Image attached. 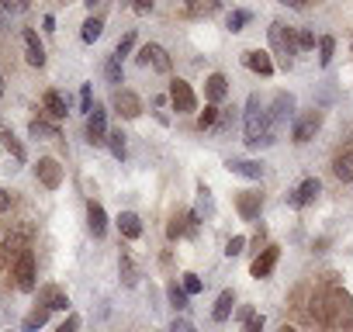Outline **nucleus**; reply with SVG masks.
Here are the masks:
<instances>
[{"label": "nucleus", "instance_id": "nucleus-1", "mask_svg": "<svg viewBox=\"0 0 353 332\" xmlns=\"http://www.w3.org/2000/svg\"><path fill=\"white\" fill-rule=\"evenodd\" d=\"M246 145L250 149L274 145V121H270V111L260 104L256 94H250V101H246Z\"/></svg>", "mask_w": 353, "mask_h": 332}, {"label": "nucleus", "instance_id": "nucleus-2", "mask_svg": "<svg viewBox=\"0 0 353 332\" xmlns=\"http://www.w3.org/2000/svg\"><path fill=\"white\" fill-rule=\"evenodd\" d=\"M267 35H270V49H274V56L281 59V70H291V63H294V52H298L294 32H291V28H284L281 21H274V25L267 28Z\"/></svg>", "mask_w": 353, "mask_h": 332}, {"label": "nucleus", "instance_id": "nucleus-3", "mask_svg": "<svg viewBox=\"0 0 353 332\" xmlns=\"http://www.w3.org/2000/svg\"><path fill=\"white\" fill-rule=\"evenodd\" d=\"M170 101H173V111L176 114H194L198 111V97H194V90H191L188 80H173L170 83Z\"/></svg>", "mask_w": 353, "mask_h": 332}, {"label": "nucleus", "instance_id": "nucleus-4", "mask_svg": "<svg viewBox=\"0 0 353 332\" xmlns=\"http://www.w3.org/2000/svg\"><path fill=\"white\" fill-rule=\"evenodd\" d=\"M14 284H18V291H25V294L35 291V253H32V249H25V253L18 256V263H14Z\"/></svg>", "mask_w": 353, "mask_h": 332}, {"label": "nucleus", "instance_id": "nucleus-5", "mask_svg": "<svg viewBox=\"0 0 353 332\" xmlns=\"http://www.w3.org/2000/svg\"><path fill=\"white\" fill-rule=\"evenodd\" d=\"M135 59H139V66H152L156 73H170V66H173V63H170V52H166L163 45H156V42L142 45Z\"/></svg>", "mask_w": 353, "mask_h": 332}, {"label": "nucleus", "instance_id": "nucleus-6", "mask_svg": "<svg viewBox=\"0 0 353 332\" xmlns=\"http://www.w3.org/2000/svg\"><path fill=\"white\" fill-rule=\"evenodd\" d=\"M87 142L90 145H104L108 142V111L101 104H94V111L87 114Z\"/></svg>", "mask_w": 353, "mask_h": 332}, {"label": "nucleus", "instance_id": "nucleus-7", "mask_svg": "<svg viewBox=\"0 0 353 332\" xmlns=\"http://www.w3.org/2000/svg\"><path fill=\"white\" fill-rule=\"evenodd\" d=\"M319 128H322V111H305V114L294 121V132H291V135H294V142H298V145H305V142H312V138H315V132H319Z\"/></svg>", "mask_w": 353, "mask_h": 332}, {"label": "nucleus", "instance_id": "nucleus-8", "mask_svg": "<svg viewBox=\"0 0 353 332\" xmlns=\"http://www.w3.org/2000/svg\"><path fill=\"white\" fill-rule=\"evenodd\" d=\"M111 107L121 114V118H139L142 114V97L139 94H132V90H114V97H111Z\"/></svg>", "mask_w": 353, "mask_h": 332}, {"label": "nucleus", "instance_id": "nucleus-9", "mask_svg": "<svg viewBox=\"0 0 353 332\" xmlns=\"http://www.w3.org/2000/svg\"><path fill=\"white\" fill-rule=\"evenodd\" d=\"M35 177H39L49 191H56V187L63 184V166H59L52 156H42V159L35 163Z\"/></svg>", "mask_w": 353, "mask_h": 332}, {"label": "nucleus", "instance_id": "nucleus-10", "mask_svg": "<svg viewBox=\"0 0 353 332\" xmlns=\"http://www.w3.org/2000/svg\"><path fill=\"white\" fill-rule=\"evenodd\" d=\"M236 208H239V215H243L246 222H253V218H260V211H263V194H260V191H239V194H236Z\"/></svg>", "mask_w": 353, "mask_h": 332}, {"label": "nucleus", "instance_id": "nucleus-11", "mask_svg": "<svg viewBox=\"0 0 353 332\" xmlns=\"http://www.w3.org/2000/svg\"><path fill=\"white\" fill-rule=\"evenodd\" d=\"M277 260H281V246H263V253H260V256L253 260L250 273H253L256 280H263V277H270V273H274Z\"/></svg>", "mask_w": 353, "mask_h": 332}, {"label": "nucleus", "instance_id": "nucleus-12", "mask_svg": "<svg viewBox=\"0 0 353 332\" xmlns=\"http://www.w3.org/2000/svg\"><path fill=\"white\" fill-rule=\"evenodd\" d=\"M39 304L49 308V311H70V298H66V291L56 287V284L39 287Z\"/></svg>", "mask_w": 353, "mask_h": 332}, {"label": "nucleus", "instance_id": "nucleus-13", "mask_svg": "<svg viewBox=\"0 0 353 332\" xmlns=\"http://www.w3.org/2000/svg\"><path fill=\"white\" fill-rule=\"evenodd\" d=\"M25 59L32 63V66H46V45L39 42V32L35 28H25Z\"/></svg>", "mask_w": 353, "mask_h": 332}, {"label": "nucleus", "instance_id": "nucleus-14", "mask_svg": "<svg viewBox=\"0 0 353 332\" xmlns=\"http://www.w3.org/2000/svg\"><path fill=\"white\" fill-rule=\"evenodd\" d=\"M319 194H322V184H319L315 177H308V180H301V184L294 187V194H291V205H294V208H305V205H312Z\"/></svg>", "mask_w": 353, "mask_h": 332}, {"label": "nucleus", "instance_id": "nucleus-15", "mask_svg": "<svg viewBox=\"0 0 353 332\" xmlns=\"http://www.w3.org/2000/svg\"><path fill=\"white\" fill-rule=\"evenodd\" d=\"M243 63H246L253 73H260V76H270V73H274V59H270V52L250 49V52H243Z\"/></svg>", "mask_w": 353, "mask_h": 332}, {"label": "nucleus", "instance_id": "nucleus-16", "mask_svg": "<svg viewBox=\"0 0 353 332\" xmlns=\"http://www.w3.org/2000/svg\"><path fill=\"white\" fill-rule=\"evenodd\" d=\"M291 118H294V97H291V94H277V97H274V111H270L274 128L284 125V121H291Z\"/></svg>", "mask_w": 353, "mask_h": 332}, {"label": "nucleus", "instance_id": "nucleus-17", "mask_svg": "<svg viewBox=\"0 0 353 332\" xmlns=\"http://www.w3.org/2000/svg\"><path fill=\"white\" fill-rule=\"evenodd\" d=\"M225 166H229L232 174L246 177V180H260L263 177V163H256V159H229Z\"/></svg>", "mask_w": 353, "mask_h": 332}, {"label": "nucleus", "instance_id": "nucleus-18", "mask_svg": "<svg viewBox=\"0 0 353 332\" xmlns=\"http://www.w3.org/2000/svg\"><path fill=\"white\" fill-rule=\"evenodd\" d=\"M42 104H46V114L56 118V121L70 114V97H63L59 90H46V101H42Z\"/></svg>", "mask_w": 353, "mask_h": 332}, {"label": "nucleus", "instance_id": "nucleus-19", "mask_svg": "<svg viewBox=\"0 0 353 332\" xmlns=\"http://www.w3.org/2000/svg\"><path fill=\"white\" fill-rule=\"evenodd\" d=\"M87 229L94 232V239H101V236L108 232V215H104V208H101L97 201L87 205Z\"/></svg>", "mask_w": 353, "mask_h": 332}, {"label": "nucleus", "instance_id": "nucleus-20", "mask_svg": "<svg viewBox=\"0 0 353 332\" xmlns=\"http://www.w3.org/2000/svg\"><path fill=\"white\" fill-rule=\"evenodd\" d=\"M205 94H208L212 104H219V101L229 94V80H225V73H212V76L205 80Z\"/></svg>", "mask_w": 353, "mask_h": 332}, {"label": "nucleus", "instance_id": "nucleus-21", "mask_svg": "<svg viewBox=\"0 0 353 332\" xmlns=\"http://www.w3.org/2000/svg\"><path fill=\"white\" fill-rule=\"evenodd\" d=\"M118 232H121L125 239H139V236H142V218H139L135 211H121V215H118Z\"/></svg>", "mask_w": 353, "mask_h": 332}, {"label": "nucleus", "instance_id": "nucleus-22", "mask_svg": "<svg viewBox=\"0 0 353 332\" xmlns=\"http://www.w3.org/2000/svg\"><path fill=\"white\" fill-rule=\"evenodd\" d=\"M232 308H236V294L232 291H222L219 301H215V308H212V318L215 322H229L232 318Z\"/></svg>", "mask_w": 353, "mask_h": 332}, {"label": "nucleus", "instance_id": "nucleus-23", "mask_svg": "<svg viewBox=\"0 0 353 332\" xmlns=\"http://www.w3.org/2000/svg\"><path fill=\"white\" fill-rule=\"evenodd\" d=\"M0 145H4V149H8V152H11L18 163H25V156H28V152H25V145L14 138V132H11L8 125H0Z\"/></svg>", "mask_w": 353, "mask_h": 332}, {"label": "nucleus", "instance_id": "nucleus-24", "mask_svg": "<svg viewBox=\"0 0 353 332\" xmlns=\"http://www.w3.org/2000/svg\"><path fill=\"white\" fill-rule=\"evenodd\" d=\"M49 322V308H42V304H35L28 315H25V322H21V332H39L42 325Z\"/></svg>", "mask_w": 353, "mask_h": 332}, {"label": "nucleus", "instance_id": "nucleus-25", "mask_svg": "<svg viewBox=\"0 0 353 332\" xmlns=\"http://www.w3.org/2000/svg\"><path fill=\"white\" fill-rule=\"evenodd\" d=\"M118 273H121V284H125V287H135V284H139V270H135V263H132L128 253L118 256Z\"/></svg>", "mask_w": 353, "mask_h": 332}, {"label": "nucleus", "instance_id": "nucleus-26", "mask_svg": "<svg viewBox=\"0 0 353 332\" xmlns=\"http://www.w3.org/2000/svg\"><path fill=\"white\" fill-rule=\"evenodd\" d=\"M166 298H170V308H173V311H188V308H191V304H188V291L176 284V280L166 284Z\"/></svg>", "mask_w": 353, "mask_h": 332}, {"label": "nucleus", "instance_id": "nucleus-27", "mask_svg": "<svg viewBox=\"0 0 353 332\" xmlns=\"http://www.w3.org/2000/svg\"><path fill=\"white\" fill-rule=\"evenodd\" d=\"M28 135H32V138H59V128H56L52 121H46V118H35V121L28 125Z\"/></svg>", "mask_w": 353, "mask_h": 332}, {"label": "nucleus", "instance_id": "nucleus-28", "mask_svg": "<svg viewBox=\"0 0 353 332\" xmlns=\"http://www.w3.org/2000/svg\"><path fill=\"white\" fill-rule=\"evenodd\" d=\"M332 174L346 184V180H353V152H343V156H336V163H332Z\"/></svg>", "mask_w": 353, "mask_h": 332}, {"label": "nucleus", "instance_id": "nucleus-29", "mask_svg": "<svg viewBox=\"0 0 353 332\" xmlns=\"http://www.w3.org/2000/svg\"><path fill=\"white\" fill-rule=\"evenodd\" d=\"M198 218H212L215 215V201H212V191L205 187V184H198V211H194Z\"/></svg>", "mask_w": 353, "mask_h": 332}, {"label": "nucleus", "instance_id": "nucleus-30", "mask_svg": "<svg viewBox=\"0 0 353 332\" xmlns=\"http://www.w3.org/2000/svg\"><path fill=\"white\" fill-rule=\"evenodd\" d=\"M239 322H243V332H263V315L253 308H239Z\"/></svg>", "mask_w": 353, "mask_h": 332}, {"label": "nucleus", "instance_id": "nucleus-31", "mask_svg": "<svg viewBox=\"0 0 353 332\" xmlns=\"http://www.w3.org/2000/svg\"><path fill=\"white\" fill-rule=\"evenodd\" d=\"M125 132L121 128H114V132H108V149H111V156L114 159H125Z\"/></svg>", "mask_w": 353, "mask_h": 332}, {"label": "nucleus", "instance_id": "nucleus-32", "mask_svg": "<svg viewBox=\"0 0 353 332\" xmlns=\"http://www.w3.org/2000/svg\"><path fill=\"white\" fill-rule=\"evenodd\" d=\"M332 52H336V39L332 35H322L319 39V66H329L332 63Z\"/></svg>", "mask_w": 353, "mask_h": 332}, {"label": "nucleus", "instance_id": "nucleus-33", "mask_svg": "<svg viewBox=\"0 0 353 332\" xmlns=\"http://www.w3.org/2000/svg\"><path fill=\"white\" fill-rule=\"evenodd\" d=\"M101 32H104V21H101V18H87L80 35H83V42H97V39H101Z\"/></svg>", "mask_w": 353, "mask_h": 332}, {"label": "nucleus", "instance_id": "nucleus-34", "mask_svg": "<svg viewBox=\"0 0 353 332\" xmlns=\"http://www.w3.org/2000/svg\"><path fill=\"white\" fill-rule=\"evenodd\" d=\"M219 114H222V111H219L215 104H208V107H205V111L198 114V128H201V132H208V128H215V125H219Z\"/></svg>", "mask_w": 353, "mask_h": 332}, {"label": "nucleus", "instance_id": "nucleus-35", "mask_svg": "<svg viewBox=\"0 0 353 332\" xmlns=\"http://www.w3.org/2000/svg\"><path fill=\"white\" fill-rule=\"evenodd\" d=\"M250 21H253L250 11H232V14H229V32H243Z\"/></svg>", "mask_w": 353, "mask_h": 332}, {"label": "nucleus", "instance_id": "nucleus-36", "mask_svg": "<svg viewBox=\"0 0 353 332\" xmlns=\"http://www.w3.org/2000/svg\"><path fill=\"white\" fill-rule=\"evenodd\" d=\"M104 76H108V83H111V87H118V83H121V63H118L114 56L104 63Z\"/></svg>", "mask_w": 353, "mask_h": 332}, {"label": "nucleus", "instance_id": "nucleus-37", "mask_svg": "<svg viewBox=\"0 0 353 332\" xmlns=\"http://www.w3.org/2000/svg\"><path fill=\"white\" fill-rule=\"evenodd\" d=\"M132 49H135V32H125V39H121V42H118V49H114V59L121 63Z\"/></svg>", "mask_w": 353, "mask_h": 332}, {"label": "nucleus", "instance_id": "nucleus-38", "mask_svg": "<svg viewBox=\"0 0 353 332\" xmlns=\"http://www.w3.org/2000/svg\"><path fill=\"white\" fill-rule=\"evenodd\" d=\"M181 287H184V291H188V298H191V294H201V287H205V284H201V277H198V273H184V284H181Z\"/></svg>", "mask_w": 353, "mask_h": 332}, {"label": "nucleus", "instance_id": "nucleus-39", "mask_svg": "<svg viewBox=\"0 0 353 332\" xmlns=\"http://www.w3.org/2000/svg\"><path fill=\"white\" fill-rule=\"evenodd\" d=\"M246 249V236H232L229 242H225V256H239Z\"/></svg>", "mask_w": 353, "mask_h": 332}, {"label": "nucleus", "instance_id": "nucleus-40", "mask_svg": "<svg viewBox=\"0 0 353 332\" xmlns=\"http://www.w3.org/2000/svg\"><path fill=\"white\" fill-rule=\"evenodd\" d=\"M219 0H208V4H188V14H215Z\"/></svg>", "mask_w": 353, "mask_h": 332}, {"label": "nucleus", "instance_id": "nucleus-41", "mask_svg": "<svg viewBox=\"0 0 353 332\" xmlns=\"http://www.w3.org/2000/svg\"><path fill=\"white\" fill-rule=\"evenodd\" d=\"M80 111H83V114H90V111H94V97H90V83H83V87H80Z\"/></svg>", "mask_w": 353, "mask_h": 332}, {"label": "nucleus", "instance_id": "nucleus-42", "mask_svg": "<svg viewBox=\"0 0 353 332\" xmlns=\"http://www.w3.org/2000/svg\"><path fill=\"white\" fill-rule=\"evenodd\" d=\"M294 42H298V49H312V45H315V35H312L308 28H301V32L294 35Z\"/></svg>", "mask_w": 353, "mask_h": 332}, {"label": "nucleus", "instance_id": "nucleus-43", "mask_svg": "<svg viewBox=\"0 0 353 332\" xmlns=\"http://www.w3.org/2000/svg\"><path fill=\"white\" fill-rule=\"evenodd\" d=\"M166 332H198V329H194V325H191V322H188V318H173V322H170V329H166Z\"/></svg>", "mask_w": 353, "mask_h": 332}, {"label": "nucleus", "instance_id": "nucleus-44", "mask_svg": "<svg viewBox=\"0 0 353 332\" xmlns=\"http://www.w3.org/2000/svg\"><path fill=\"white\" fill-rule=\"evenodd\" d=\"M77 329H80V315H70V318H66V322H63L56 332H77Z\"/></svg>", "mask_w": 353, "mask_h": 332}, {"label": "nucleus", "instance_id": "nucleus-45", "mask_svg": "<svg viewBox=\"0 0 353 332\" xmlns=\"http://www.w3.org/2000/svg\"><path fill=\"white\" fill-rule=\"evenodd\" d=\"M8 208H11V194H8L4 187H0V215H4Z\"/></svg>", "mask_w": 353, "mask_h": 332}, {"label": "nucleus", "instance_id": "nucleus-46", "mask_svg": "<svg viewBox=\"0 0 353 332\" xmlns=\"http://www.w3.org/2000/svg\"><path fill=\"white\" fill-rule=\"evenodd\" d=\"M135 11L139 14H149L152 11V0H135Z\"/></svg>", "mask_w": 353, "mask_h": 332}, {"label": "nucleus", "instance_id": "nucleus-47", "mask_svg": "<svg viewBox=\"0 0 353 332\" xmlns=\"http://www.w3.org/2000/svg\"><path fill=\"white\" fill-rule=\"evenodd\" d=\"M4 11H14V14H21V11H28V4H21V0H18V4H11V0H8V4H4Z\"/></svg>", "mask_w": 353, "mask_h": 332}, {"label": "nucleus", "instance_id": "nucleus-48", "mask_svg": "<svg viewBox=\"0 0 353 332\" xmlns=\"http://www.w3.org/2000/svg\"><path fill=\"white\" fill-rule=\"evenodd\" d=\"M42 25H46V32H56V18H52V14H46V21H42Z\"/></svg>", "mask_w": 353, "mask_h": 332}, {"label": "nucleus", "instance_id": "nucleus-49", "mask_svg": "<svg viewBox=\"0 0 353 332\" xmlns=\"http://www.w3.org/2000/svg\"><path fill=\"white\" fill-rule=\"evenodd\" d=\"M0 97H4V76H0Z\"/></svg>", "mask_w": 353, "mask_h": 332}, {"label": "nucleus", "instance_id": "nucleus-50", "mask_svg": "<svg viewBox=\"0 0 353 332\" xmlns=\"http://www.w3.org/2000/svg\"><path fill=\"white\" fill-rule=\"evenodd\" d=\"M281 332H298V329H291V325H284V329H281Z\"/></svg>", "mask_w": 353, "mask_h": 332}]
</instances>
